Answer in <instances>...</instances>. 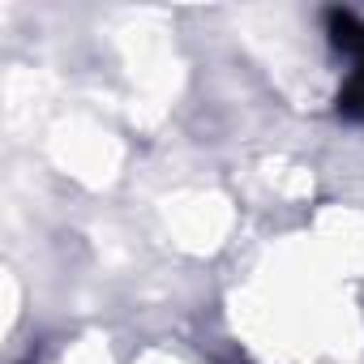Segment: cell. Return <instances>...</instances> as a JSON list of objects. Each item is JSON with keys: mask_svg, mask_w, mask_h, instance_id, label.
Listing matches in <instances>:
<instances>
[{"mask_svg": "<svg viewBox=\"0 0 364 364\" xmlns=\"http://www.w3.org/2000/svg\"><path fill=\"white\" fill-rule=\"evenodd\" d=\"M338 112L351 116V120H364V56L355 60L351 77H347L343 90H338Z\"/></svg>", "mask_w": 364, "mask_h": 364, "instance_id": "obj_1", "label": "cell"}]
</instances>
